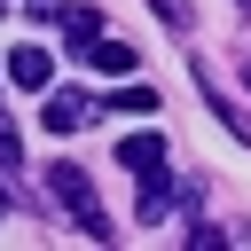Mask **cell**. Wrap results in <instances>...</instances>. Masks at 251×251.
Segmentation results:
<instances>
[{"label":"cell","mask_w":251,"mask_h":251,"mask_svg":"<svg viewBox=\"0 0 251 251\" xmlns=\"http://www.w3.org/2000/svg\"><path fill=\"white\" fill-rule=\"evenodd\" d=\"M102 110H133V118H149V110H157V94H149V86H126V94H110Z\"/></svg>","instance_id":"7"},{"label":"cell","mask_w":251,"mask_h":251,"mask_svg":"<svg viewBox=\"0 0 251 251\" xmlns=\"http://www.w3.org/2000/svg\"><path fill=\"white\" fill-rule=\"evenodd\" d=\"M94 118H102V102H94V94H78V86L47 94V110H39V126H47V133H78V126H94Z\"/></svg>","instance_id":"3"},{"label":"cell","mask_w":251,"mask_h":251,"mask_svg":"<svg viewBox=\"0 0 251 251\" xmlns=\"http://www.w3.org/2000/svg\"><path fill=\"white\" fill-rule=\"evenodd\" d=\"M16 157H24V141H16V126L0 118V165H16Z\"/></svg>","instance_id":"8"},{"label":"cell","mask_w":251,"mask_h":251,"mask_svg":"<svg viewBox=\"0 0 251 251\" xmlns=\"http://www.w3.org/2000/svg\"><path fill=\"white\" fill-rule=\"evenodd\" d=\"M0 220H8V188H0Z\"/></svg>","instance_id":"9"},{"label":"cell","mask_w":251,"mask_h":251,"mask_svg":"<svg viewBox=\"0 0 251 251\" xmlns=\"http://www.w3.org/2000/svg\"><path fill=\"white\" fill-rule=\"evenodd\" d=\"M47 78H55L47 47H8V86H24V94H47Z\"/></svg>","instance_id":"4"},{"label":"cell","mask_w":251,"mask_h":251,"mask_svg":"<svg viewBox=\"0 0 251 251\" xmlns=\"http://www.w3.org/2000/svg\"><path fill=\"white\" fill-rule=\"evenodd\" d=\"M235 8H251V0H235Z\"/></svg>","instance_id":"11"},{"label":"cell","mask_w":251,"mask_h":251,"mask_svg":"<svg viewBox=\"0 0 251 251\" xmlns=\"http://www.w3.org/2000/svg\"><path fill=\"white\" fill-rule=\"evenodd\" d=\"M86 63H94V71H133V47H126V39H110V31H102V39H94V47H86Z\"/></svg>","instance_id":"6"},{"label":"cell","mask_w":251,"mask_h":251,"mask_svg":"<svg viewBox=\"0 0 251 251\" xmlns=\"http://www.w3.org/2000/svg\"><path fill=\"white\" fill-rule=\"evenodd\" d=\"M47 188H55V204L78 220V235H94V243H118V235H110V212H102V196H94V180H86L78 165H55V173H47Z\"/></svg>","instance_id":"2"},{"label":"cell","mask_w":251,"mask_h":251,"mask_svg":"<svg viewBox=\"0 0 251 251\" xmlns=\"http://www.w3.org/2000/svg\"><path fill=\"white\" fill-rule=\"evenodd\" d=\"M63 39H78V55H86V47L102 39V16H94V8H63Z\"/></svg>","instance_id":"5"},{"label":"cell","mask_w":251,"mask_h":251,"mask_svg":"<svg viewBox=\"0 0 251 251\" xmlns=\"http://www.w3.org/2000/svg\"><path fill=\"white\" fill-rule=\"evenodd\" d=\"M118 165H126L133 188H141V220H165L173 204H196V196H204V180H173V157H165L157 133H126V141H118Z\"/></svg>","instance_id":"1"},{"label":"cell","mask_w":251,"mask_h":251,"mask_svg":"<svg viewBox=\"0 0 251 251\" xmlns=\"http://www.w3.org/2000/svg\"><path fill=\"white\" fill-rule=\"evenodd\" d=\"M243 86H251V71H243Z\"/></svg>","instance_id":"10"}]
</instances>
